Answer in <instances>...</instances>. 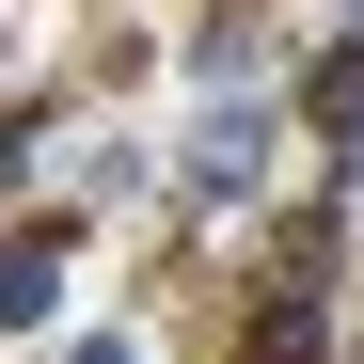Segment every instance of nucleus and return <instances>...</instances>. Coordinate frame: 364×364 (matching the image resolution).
<instances>
[{
  "label": "nucleus",
  "instance_id": "5",
  "mask_svg": "<svg viewBox=\"0 0 364 364\" xmlns=\"http://www.w3.org/2000/svg\"><path fill=\"white\" fill-rule=\"evenodd\" d=\"M64 364H127V348H111V333H95V348H64Z\"/></svg>",
  "mask_w": 364,
  "mask_h": 364
},
{
  "label": "nucleus",
  "instance_id": "3",
  "mask_svg": "<svg viewBox=\"0 0 364 364\" xmlns=\"http://www.w3.org/2000/svg\"><path fill=\"white\" fill-rule=\"evenodd\" d=\"M333 333H317V301H301V285H269V317H254V364H317Z\"/></svg>",
  "mask_w": 364,
  "mask_h": 364
},
{
  "label": "nucleus",
  "instance_id": "1",
  "mask_svg": "<svg viewBox=\"0 0 364 364\" xmlns=\"http://www.w3.org/2000/svg\"><path fill=\"white\" fill-rule=\"evenodd\" d=\"M48 301H64V222H32V237H0V333H32Z\"/></svg>",
  "mask_w": 364,
  "mask_h": 364
},
{
  "label": "nucleus",
  "instance_id": "4",
  "mask_svg": "<svg viewBox=\"0 0 364 364\" xmlns=\"http://www.w3.org/2000/svg\"><path fill=\"white\" fill-rule=\"evenodd\" d=\"M254 143H269L254 111H206V143H191V174H206V191H237V174H254Z\"/></svg>",
  "mask_w": 364,
  "mask_h": 364
},
{
  "label": "nucleus",
  "instance_id": "2",
  "mask_svg": "<svg viewBox=\"0 0 364 364\" xmlns=\"http://www.w3.org/2000/svg\"><path fill=\"white\" fill-rule=\"evenodd\" d=\"M301 111H317V143H333V159H364V32H348V48H317Z\"/></svg>",
  "mask_w": 364,
  "mask_h": 364
}]
</instances>
